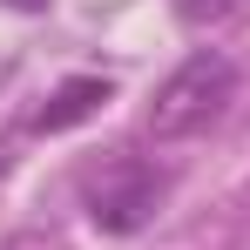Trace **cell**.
I'll list each match as a JSON object with an SVG mask.
<instances>
[{"mask_svg": "<svg viewBox=\"0 0 250 250\" xmlns=\"http://www.w3.org/2000/svg\"><path fill=\"white\" fill-rule=\"evenodd\" d=\"M0 176H7V163H0Z\"/></svg>", "mask_w": 250, "mask_h": 250, "instance_id": "obj_6", "label": "cell"}, {"mask_svg": "<svg viewBox=\"0 0 250 250\" xmlns=\"http://www.w3.org/2000/svg\"><path fill=\"white\" fill-rule=\"evenodd\" d=\"M230 102H237V61L216 54V47H196V54H189L163 88H156V102H149L142 128H149L156 142H183V135L209 128Z\"/></svg>", "mask_w": 250, "mask_h": 250, "instance_id": "obj_1", "label": "cell"}, {"mask_svg": "<svg viewBox=\"0 0 250 250\" xmlns=\"http://www.w3.org/2000/svg\"><path fill=\"white\" fill-rule=\"evenodd\" d=\"M7 7H21V14H41V7H47V0H7Z\"/></svg>", "mask_w": 250, "mask_h": 250, "instance_id": "obj_5", "label": "cell"}, {"mask_svg": "<svg viewBox=\"0 0 250 250\" xmlns=\"http://www.w3.org/2000/svg\"><path fill=\"white\" fill-rule=\"evenodd\" d=\"M237 7H244V0H176V14L196 21V27H203V21H223V14H237Z\"/></svg>", "mask_w": 250, "mask_h": 250, "instance_id": "obj_4", "label": "cell"}, {"mask_svg": "<svg viewBox=\"0 0 250 250\" xmlns=\"http://www.w3.org/2000/svg\"><path fill=\"white\" fill-rule=\"evenodd\" d=\"M169 196V176L149 163H115L102 183H88V216H95V230H108V237H135Z\"/></svg>", "mask_w": 250, "mask_h": 250, "instance_id": "obj_2", "label": "cell"}, {"mask_svg": "<svg viewBox=\"0 0 250 250\" xmlns=\"http://www.w3.org/2000/svg\"><path fill=\"white\" fill-rule=\"evenodd\" d=\"M108 95H115V88L102 82V75H75V82H61L41 108H34V122H27V128H34V135H68V128H82L88 115H102Z\"/></svg>", "mask_w": 250, "mask_h": 250, "instance_id": "obj_3", "label": "cell"}]
</instances>
